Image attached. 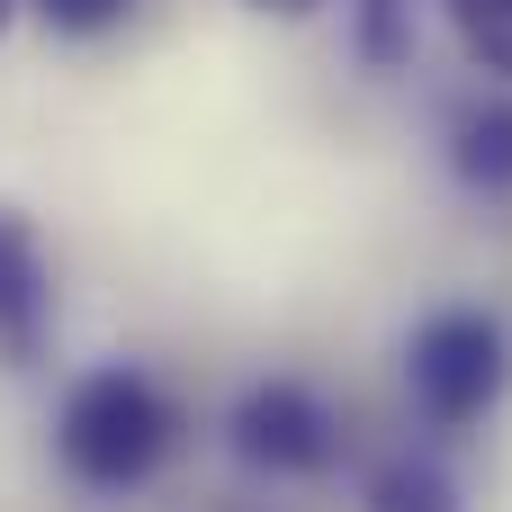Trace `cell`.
Instances as JSON below:
<instances>
[{
  "label": "cell",
  "mask_w": 512,
  "mask_h": 512,
  "mask_svg": "<svg viewBox=\"0 0 512 512\" xmlns=\"http://www.w3.org/2000/svg\"><path fill=\"white\" fill-rule=\"evenodd\" d=\"M504 387H512L504 315H486V306H441V315L414 324V342H405V396H414V414H423L432 432L486 423V414L504 405Z\"/></svg>",
  "instance_id": "cell-2"
},
{
  "label": "cell",
  "mask_w": 512,
  "mask_h": 512,
  "mask_svg": "<svg viewBox=\"0 0 512 512\" xmlns=\"http://www.w3.org/2000/svg\"><path fill=\"white\" fill-rule=\"evenodd\" d=\"M54 324V270L18 207H0V360H36Z\"/></svg>",
  "instance_id": "cell-4"
},
{
  "label": "cell",
  "mask_w": 512,
  "mask_h": 512,
  "mask_svg": "<svg viewBox=\"0 0 512 512\" xmlns=\"http://www.w3.org/2000/svg\"><path fill=\"white\" fill-rule=\"evenodd\" d=\"M180 450V405L153 369L135 360H99L63 387L54 405V459L72 486L90 495H135L162 477V459Z\"/></svg>",
  "instance_id": "cell-1"
},
{
  "label": "cell",
  "mask_w": 512,
  "mask_h": 512,
  "mask_svg": "<svg viewBox=\"0 0 512 512\" xmlns=\"http://www.w3.org/2000/svg\"><path fill=\"white\" fill-rule=\"evenodd\" d=\"M441 9H450V27H459L468 63L495 72V81H512V0H441Z\"/></svg>",
  "instance_id": "cell-7"
},
{
  "label": "cell",
  "mask_w": 512,
  "mask_h": 512,
  "mask_svg": "<svg viewBox=\"0 0 512 512\" xmlns=\"http://www.w3.org/2000/svg\"><path fill=\"white\" fill-rule=\"evenodd\" d=\"M252 9H270V18H306L315 0H252Z\"/></svg>",
  "instance_id": "cell-9"
},
{
  "label": "cell",
  "mask_w": 512,
  "mask_h": 512,
  "mask_svg": "<svg viewBox=\"0 0 512 512\" xmlns=\"http://www.w3.org/2000/svg\"><path fill=\"white\" fill-rule=\"evenodd\" d=\"M369 512H459V486H450L441 459L405 450V459H387V468L369 477Z\"/></svg>",
  "instance_id": "cell-6"
},
{
  "label": "cell",
  "mask_w": 512,
  "mask_h": 512,
  "mask_svg": "<svg viewBox=\"0 0 512 512\" xmlns=\"http://www.w3.org/2000/svg\"><path fill=\"white\" fill-rule=\"evenodd\" d=\"M9 9H18V0H0V27H9Z\"/></svg>",
  "instance_id": "cell-10"
},
{
  "label": "cell",
  "mask_w": 512,
  "mask_h": 512,
  "mask_svg": "<svg viewBox=\"0 0 512 512\" xmlns=\"http://www.w3.org/2000/svg\"><path fill=\"white\" fill-rule=\"evenodd\" d=\"M234 459L261 477H324L342 450V414L306 387V378H252L234 396Z\"/></svg>",
  "instance_id": "cell-3"
},
{
  "label": "cell",
  "mask_w": 512,
  "mask_h": 512,
  "mask_svg": "<svg viewBox=\"0 0 512 512\" xmlns=\"http://www.w3.org/2000/svg\"><path fill=\"white\" fill-rule=\"evenodd\" d=\"M36 18H45L54 36H108V27L135 18V0H36Z\"/></svg>",
  "instance_id": "cell-8"
},
{
  "label": "cell",
  "mask_w": 512,
  "mask_h": 512,
  "mask_svg": "<svg viewBox=\"0 0 512 512\" xmlns=\"http://www.w3.org/2000/svg\"><path fill=\"white\" fill-rule=\"evenodd\" d=\"M450 171L477 198H512V90H477L450 117Z\"/></svg>",
  "instance_id": "cell-5"
}]
</instances>
